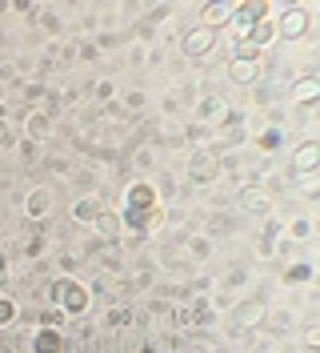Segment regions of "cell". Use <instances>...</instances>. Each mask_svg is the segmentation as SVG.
Instances as JSON below:
<instances>
[{
	"label": "cell",
	"mask_w": 320,
	"mask_h": 353,
	"mask_svg": "<svg viewBox=\"0 0 320 353\" xmlns=\"http://www.w3.org/2000/svg\"><path fill=\"white\" fill-rule=\"evenodd\" d=\"M128 161H132V169H140V173H149L152 165H156V145H152V141H145V145H140L136 153L128 157Z\"/></svg>",
	"instance_id": "603a6c76"
},
{
	"label": "cell",
	"mask_w": 320,
	"mask_h": 353,
	"mask_svg": "<svg viewBox=\"0 0 320 353\" xmlns=\"http://www.w3.org/2000/svg\"><path fill=\"white\" fill-rule=\"evenodd\" d=\"M21 137H24V141H36V145H44V141L52 137V117H48V112H41V109H24Z\"/></svg>",
	"instance_id": "9c48e42d"
},
{
	"label": "cell",
	"mask_w": 320,
	"mask_h": 353,
	"mask_svg": "<svg viewBox=\"0 0 320 353\" xmlns=\"http://www.w3.org/2000/svg\"><path fill=\"white\" fill-rule=\"evenodd\" d=\"M92 97H96V105H112V97H116V81H112V77H100V81L92 85Z\"/></svg>",
	"instance_id": "83f0119b"
},
{
	"label": "cell",
	"mask_w": 320,
	"mask_h": 353,
	"mask_svg": "<svg viewBox=\"0 0 320 353\" xmlns=\"http://www.w3.org/2000/svg\"><path fill=\"white\" fill-rule=\"evenodd\" d=\"M184 253H189L192 261H209L213 257V237L209 233H192L189 241H184Z\"/></svg>",
	"instance_id": "d6986e66"
},
{
	"label": "cell",
	"mask_w": 320,
	"mask_h": 353,
	"mask_svg": "<svg viewBox=\"0 0 320 353\" xmlns=\"http://www.w3.org/2000/svg\"><path fill=\"white\" fill-rule=\"evenodd\" d=\"M48 305L61 309L64 317H85L88 305H92V293H88V285L76 281V277H56V281L48 285Z\"/></svg>",
	"instance_id": "7a4b0ae2"
},
{
	"label": "cell",
	"mask_w": 320,
	"mask_h": 353,
	"mask_svg": "<svg viewBox=\"0 0 320 353\" xmlns=\"http://www.w3.org/2000/svg\"><path fill=\"white\" fill-rule=\"evenodd\" d=\"M213 48H216V32L213 28H200V24H196V28H189V32L180 37V52L192 57V61H196V57H209Z\"/></svg>",
	"instance_id": "30bf717a"
},
{
	"label": "cell",
	"mask_w": 320,
	"mask_h": 353,
	"mask_svg": "<svg viewBox=\"0 0 320 353\" xmlns=\"http://www.w3.org/2000/svg\"><path fill=\"white\" fill-rule=\"evenodd\" d=\"M8 285V257H0V289Z\"/></svg>",
	"instance_id": "7bdbcfd3"
},
{
	"label": "cell",
	"mask_w": 320,
	"mask_h": 353,
	"mask_svg": "<svg viewBox=\"0 0 320 353\" xmlns=\"http://www.w3.org/2000/svg\"><path fill=\"white\" fill-rule=\"evenodd\" d=\"M244 41H253L256 48H268V44L277 41V28H273V21H260V24L248 28V37H244Z\"/></svg>",
	"instance_id": "44dd1931"
},
{
	"label": "cell",
	"mask_w": 320,
	"mask_h": 353,
	"mask_svg": "<svg viewBox=\"0 0 320 353\" xmlns=\"http://www.w3.org/2000/svg\"><path fill=\"white\" fill-rule=\"evenodd\" d=\"M297 181V189H300V197H317V189H320V181H317V173H300V176H292Z\"/></svg>",
	"instance_id": "4dcf8cb0"
},
{
	"label": "cell",
	"mask_w": 320,
	"mask_h": 353,
	"mask_svg": "<svg viewBox=\"0 0 320 353\" xmlns=\"http://www.w3.org/2000/svg\"><path fill=\"white\" fill-rule=\"evenodd\" d=\"M288 241H308L312 237V217H297V221H288V233H284Z\"/></svg>",
	"instance_id": "484cf974"
},
{
	"label": "cell",
	"mask_w": 320,
	"mask_h": 353,
	"mask_svg": "<svg viewBox=\"0 0 320 353\" xmlns=\"http://www.w3.org/2000/svg\"><path fill=\"white\" fill-rule=\"evenodd\" d=\"M260 21H268V0H244L240 8H233V37L236 41H244L248 37V28L253 24H260Z\"/></svg>",
	"instance_id": "8992f818"
},
{
	"label": "cell",
	"mask_w": 320,
	"mask_h": 353,
	"mask_svg": "<svg viewBox=\"0 0 320 353\" xmlns=\"http://www.w3.org/2000/svg\"><path fill=\"white\" fill-rule=\"evenodd\" d=\"M125 57H128V65H136V68H140L145 61H149V41H132V44H128V52H125Z\"/></svg>",
	"instance_id": "1f68e13d"
},
{
	"label": "cell",
	"mask_w": 320,
	"mask_h": 353,
	"mask_svg": "<svg viewBox=\"0 0 320 353\" xmlns=\"http://www.w3.org/2000/svg\"><path fill=\"white\" fill-rule=\"evenodd\" d=\"M284 325H292V313H277L273 317V330H284Z\"/></svg>",
	"instance_id": "b9f144b4"
},
{
	"label": "cell",
	"mask_w": 320,
	"mask_h": 353,
	"mask_svg": "<svg viewBox=\"0 0 320 353\" xmlns=\"http://www.w3.org/2000/svg\"><path fill=\"white\" fill-rule=\"evenodd\" d=\"M92 233H96V241H105V245H120L125 225H120V217L112 209H100V217L92 221Z\"/></svg>",
	"instance_id": "8fae6325"
},
{
	"label": "cell",
	"mask_w": 320,
	"mask_h": 353,
	"mask_svg": "<svg viewBox=\"0 0 320 353\" xmlns=\"http://www.w3.org/2000/svg\"><path fill=\"white\" fill-rule=\"evenodd\" d=\"M120 225H125L128 241H140L145 233L164 225V205L156 197L152 181H132L125 189V217H120Z\"/></svg>",
	"instance_id": "6da1fadb"
},
{
	"label": "cell",
	"mask_w": 320,
	"mask_h": 353,
	"mask_svg": "<svg viewBox=\"0 0 320 353\" xmlns=\"http://www.w3.org/2000/svg\"><path fill=\"white\" fill-rule=\"evenodd\" d=\"M32 17L44 24V32H52V37H61V32H64V24H61V17H56V12H48V8H36Z\"/></svg>",
	"instance_id": "f546056e"
},
{
	"label": "cell",
	"mask_w": 320,
	"mask_h": 353,
	"mask_svg": "<svg viewBox=\"0 0 320 353\" xmlns=\"http://www.w3.org/2000/svg\"><path fill=\"white\" fill-rule=\"evenodd\" d=\"M292 249H297V241H288V237H280V241H277V257H292Z\"/></svg>",
	"instance_id": "60d3db41"
},
{
	"label": "cell",
	"mask_w": 320,
	"mask_h": 353,
	"mask_svg": "<svg viewBox=\"0 0 320 353\" xmlns=\"http://www.w3.org/2000/svg\"><path fill=\"white\" fill-rule=\"evenodd\" d=\"M317 350H320V325L308 321V325H304V353H317Z\"/></svg>",
	"instance_id": "836d02e7"
},
{
	"label": "cell",
	"mask_w": 320,
	"mask_h": 353,
	"mask_svg": "<svg viewBox=\"0 0 320 353\" xmlns=\"http://www.w3.org/2000/svg\"><path fill=\"white\" fill-rule=\"evenodd\" d=\"M308 24H312V12L300 8V4H288V8L280 12V21H273V28H277V41L292 44V41H300V37L308 32Z\"/></svg>",
	"instance_id": "277c9868"
},
{
	"label": "cell",
	"mask_w": 320,
	"mask_h": 353,
	"mask_svg": "<svg viewBox=\"0 0 320 353\" xmlns=\"http://www.w3.org/2000/svg\"><path fill=\"white\" fill-rule=\"evenodd\" d=\"M264 77V61H228V81L233 85H260Z\"/></svg>",
	"instance_id": "5bb4252c"
},
{
	"label": "cell",
	"mask_w": 320,
	"mask_h": 353,
	"mask_svg": "<svg viewBox=\"0 0 320 353\" xmlns=\"http://www.w3.org/2000/svg\"><path fill=\"white\" fill-rule=\"evenodd\" d=\"M17 141H21V132L8 125V109L0 105V149H17Z\"/></svg>",
	"instance_id": "d4e9b609"
},
{
	"label": "cell",
	"mask_w": 320,
	"mask_h": 353,
	"mask_svg": "<svg viewBox=\"0 0 320 353\" xmlns=\"http://www.w3.org/2000/svg\"><path fill=\"white\" fill-rule=\"evenodd\" d=\"M48 169H52V173H56V176H68V169H72V161H64V157H52V161H48Z\"/></svg>",
	"instance_id": "ab89813d"
},
{
	"label": "cell",
	"mask_w": 320,
	"mask_h": 353,
	"mask_svg": "<svg viewBox=\"0 0 320 353\" xmlns=\"http://www.w3.org/2000/svg\"><path fill=\"white\" fill-rule=\"evenodd\" d=\"M149 313L156 317V325H176V313H180V309L172 305L169 297H160V301H152L149 305Z\"/></svg>",
	"instance_id": "7402d4cb"
},
{
	"label": "cell",
	"mask_w": 320,
	"mask_h": 353,
	"mask_svg": "<svg viewBox=\"0 0 320 353\" xmlns=\"http://www.w3.org/2000/svg\"><path fill=\"white\" fill-rule=\"evenodd\" d=\"M280 141H284V129H264V132H256V145L264 149V153H273V149H280Z\"/></svg>",
	"instance_id": "f1b7e54d"
},
{
	"label": "cell",
	"mask_w": 320,
	"mask_h": 353,
	"mask_svg": "<svg viewBox=\"0 0 320 353\" xmlns=\"http://www.w3.org/2000/svg\"><path fill=\"white\" fill-rule=\"evenodd\" d=\"M240 209H244V213H253V217H268L273 197H268L260 185H244V189H240Z\"/></svg>",
	"instance_id": "9a60e30c"
},
{
	"label": "cell",
	"mask_w": 320,
	"mask_h": 353,
	"mask_svg": "<svg viewBox=\"0 0 320 353\" xmlns=\"http://www.w3.org/2000/svg\"><path fill=\"white\" fill-rule=\"evenodd\" d=\"M28 345H32V353H64V330H48V325H36L32 330V337H28Z\"/></svg>",
	"instance_id": "4fadbf2b"
},
{
	"label": "cell",
	"mask_w": 320,
	"mask_h": 353,
	"mask_svg": "<svg viewBox=\"0 0 320 353\" xmlns=\"http://www.w3.org/2000/svg\"><path fill=\"white\" fill-rule=\"evenodd\" d=\"M220 173H224L220 149H213V145L192 149V157H189V181H196V185H213Z\"/></svg>",
	"instance_id": "3957f363"
},
{
	"label": "cell",
	"mask_w": 320,
	"mask_h": 353,
	"mask_svg": "<svg viewBox=\"0 0 320 353\" xmlns=\"http://www.w3.org/2000/svg\"><path fill=\"white\" fill-rule=\"evenodd\" d=\"M100 265H105L108 273H120V269H125V261H120L116 253H105V257H100Z\"/></svg>",
	"instance_id": "f35d334b"
},
{
	"label": "cell",
	"mask_w": 320,
	"mask_h": 353,
	"mask_svg": "<svg viewBox=\"0 0 320 353\" xmlns=\"http://www.w3.org/2000/svg\"><path fill=\"white\" fill-rule=\"evenodd\" d=\"M100 209H105V201L96 197V193H85V197L72 205V217L81 221V225H92V221L100 217Z\"/></svg>",
	"instance_id": "ac0fdd59"
},
{
	"label": "cell",
	"mask_w": 320,
	"mask_h": 353,
	"mask_svg": "<svg viewBox=\"0 0 320 353\" xmlns=\"http://www.w3.org/2000/svg\"><path fill=\"white\" fill-rule=\"evenodd\" d=\"M105 321L112 325V330H128V325H132V309L128 305H112L105 313Z\"/></svg>",
	"instance_id": "4316f807"
},
{
	"label": "cell",
	"mask_w": 320,
	"mask_h": 353,
	"mask_svg": "<svg viewBox=\"0 0 320 353\" xmlns=\"http://www.w3.org/2000/svg\"><path fill=\"white\" fill-rule=\"evenodd\" d=\"M120 109H125V117H128V112H140V109H145V92H140V88L125 92V105H120Z\"/></svg>",
	"instance_id": "e575fe53"
},
{
	"label": "cell",
	"mask_w": 320,
	"mask_h": 353,
	"mask_svg": "<svg viewBox=\"0 0 320 353\" xmlns=\"http://www.w3.org/2000/svg\"><path fill=\"white\" fill-rule=\"evenodd\" d=\"M41 249H44V237H41V233L24 237V257H28V261H36V257H41Z\"/></svg>",
	"instance_id": "8d00e7d4"
},
{
	"label": "cell",
	"mask_w": 320,
	"mask_h": 353,
	"mask_svg": "<svg viewBox=\"0 0 320 353\" xmlns=\"http://www.w3.org/2000/svg\"><path fill=\"white\" fill-rule=\"evenodd\" d=\"M41 325H48V330H64V313L48 305V309L41 313Z\"/></svg>",
	"instance_id": "74e56055"
},
{
	"label": "cell",
	"mask_w": 320,
	"mask_h": 353,
	"mask_svg": "<svg viewBox=\"0 0 320 353\" xmlns=\"http://www.w3.org/2000/svg\"><path fill=\"white\" fill-rule=\"evenodd\" d=\"M24 213H28V221H44L48 213H52V189H32L28 197H24Z\"/></svg>",
	"instance_id": "e0dca14e"
},
{
	"label": "cell",
	"mask_w": 320,
	"mask_h": 353,
	"mask_svg": "<svg viewBox=\"0 0 320 353\" xmlns=\"http://www.w3.org/2000/svg\"><path fill=\"white\" fill-rule=\"evenodd\" d=\"M17 317H21V305H17L8 293H0V330H12Z\"/></svg>",
	"instance_id": "cb8c5ba5"
},
{
	"label": "cell",
	"mask_w": 320,
	"mask_h": 353,
	"mask_svg": "<svg viewBox=\"0 0 320 353\" xmlns=\"http://www.w3.org/2000/svg\"><path fill=\"white\" fill-rule=\"evenodd\" d=\"M17 149H21V157H24V165H41V145L36 141H17Z\"/></svg>",
	"instance_id": "d6a6232c"
},
{
	"label": "cell",
	"mask_w": 320,
	"mask_h": 353,
	"mask_svg": "<svg viewBox=\"0 0 320 353\" xmlns=\"http://www.w3.org/2000/svg\"><path fill=\"white\" fill-rule=\"evenodd\" d=\"M268 321V301L253 293V297H244L240 305H233V325L236 330H256V325H264Z\"/></svg>",
	"instance_id": "5b68a950"
},
{
	"label": "cell",
	"mask_w": 320,
	"mask_h": 353,
	"mask_svg": "<svg viewBox=\"0 0 320 353\" xmlns=\"http://www.w3.org/2000/svg\"><path fill=\"white\" fill-rule=\"evenodd\" d=\"M228 101H224V97H200V105H196V121H192V125H200V129H220V125H224V117H228Z\"/></svg>",
	"instance_id": "ba28073f"
},
{
	"label": "cell",
	"mask_w": 320,
	"mask_h": 353,
	"mask_svg": "<svg viewBox=\"0 0 320 353\" xmlns=\"http://www.w3.org/2000/svg\"><path fill=\"white\" fill-rule=\"evenodd\" d=\"M320 165V145L317 141H304V145H297V153H292V161H288V173L300 176V173H317Z\"/></svg>",
	"instance_id": "7c38bea8"
},
{
	"label": "cell",
	"mask_w": 320,
	"mask_h": 353,
	"mask_svg": "<svg viewBox=\"0 0 320 353\" xmlns=\"http://www.w3.org/2000/svg\"><path fill=\"white\" fill-rule=\"evenodd\" d=\"M288 101H292L297 109H312L320 101V77H312V72L292 77V81H288Z\"/></svg>",
	"instance_id": "52a82bcc"
},
{
	"label": "cell",
	"mask_w": 320,
	"mask_h": 353,
	"mask_svg": "<svg viewBox=\"0 0 320 353\" xmlns=\"http://www.w3.org/2000/svg\"><path fill=\"white\" fill-rule=\"evenodd\" d=\"M200 28H224V24H233V4H224V0H213V4H204L200 8Z\"/></svg>",
	"instance_id": "2e32d148"
},
{
	"label": "cell",
	"mask_w": 320,
	"mask_h": 353,
	"mask_svg": "<svg viewBox=\"0 0 320 353\" xmlns=\"http://www.w3.org/2000/svg\"><path fill=\"white\" fill-rule=\"evenodd\" d=\"M312 277H317V269H312L308 261H292L288 269H284V281H288V285H308Z\"/></svg>",
	"instance_id": "ffe728a7"
},
{
	"label": "cell",
	"mask_w": 320,
	"mask_h": 353,
	"mask_svg": "<svg viewBox=\"0 0 320 353\" xmlns=\"http://www.w3.org/2000/svg\"><path fill=\"white\" fill-rule=\"evenodd\" d=\"M277 233H280V221H264V237H260V249H264V253H273Z\"/></svg>",
	"instance_id": "d590c367"
},
{
	"label": "cell",
	"mask_w": 320,
	"mask_h": 353,
	"mask_svg": "<svg viewBox=\"0 0 320 353\" xmlns=\"http://www.w3.org/2000/svg\"><path fill=\"white\" fill-rule=\"evenodd\" d=\"M136 353H160V350H152V345H140V350H136Z\"/></svg>",
	"instance_id": "ee69618b"
}]
</instances>
